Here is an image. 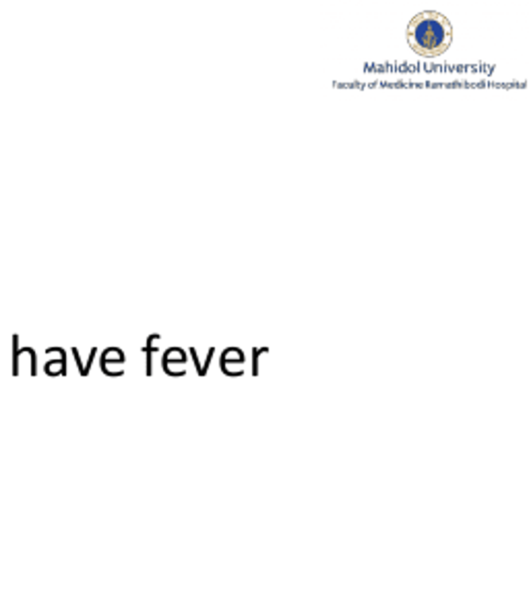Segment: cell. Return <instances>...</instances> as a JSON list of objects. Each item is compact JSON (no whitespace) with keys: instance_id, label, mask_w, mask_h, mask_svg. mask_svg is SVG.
Returning a JSON list of instances; mask_svg holds the SVG:
<instances>
[{"instance_id":"1","label":"cell","mask_w":529,"mask_h":595,"mask_svg":"<svg viewBox=\"0 0 529 595\" xmlns=\"http://www.w3.org/2000/svg\"><path fill=\"white\" fill-rule=\"evenodd\" d=\"M409 44L422 56H436L451 44V27L440 15H420L409 25Z\"/></svg>"}]
</instances>
